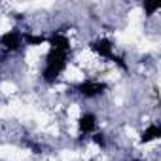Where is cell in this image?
Here are the masks:
<instances>
[{"mask_svg":"<svg viewBox=\"0 0 161 161\" xmlns=\"http://www.w3.org/2000/svg\"><path fill=\"white\" fill-rule=\"evenodd\" d=\"M161 136V125L159 123H152L148 125L142 133H140V142L142 144H148V142H153Z\"/></svg>","mask_w":161,"mask_h":161,"instance_id":"52a82bcc","label":"cell"},{"mask_svg":"<svg viewBox=\"0 0 161 161\" xmlns=\"http://www.w3.org/2000/svg\"><path fill=\"white\" fill-rule=\"evenodd\" d=\"M68 63V53L66 51H57V49H49L46 55V64L42 70V78L46 84H55L57 78L63 74V70L66 68Z\"/></svg>","mask_w":161,"mask_h":161,"instance_id":"6da1fadb","label":"cell"},{"mask_svg":"<svg viewBox=\"0 0 161 161\" xmlns=\"http://www.w3.org/2000/svg\"><path fill=\"white\" fill-rule=\"evenodd\" d=\"M74 89L82 95V97H86V99H93V97L103 95V93L108 89V86H106L104 82H93V80H86V82H80L78 86H74Z\"/></svg>","mask_w":161,"mask_h":161,"instance_id":"7a4b0ae2","label":"cell"},{"mask_svg":"<svg viewBox=\"0 0 161 161\" xmlns=\"http://www.w3.org/2000/svg\"><path fill=\"white\" fill-rule=\"evenodd\" d=\"M129 161H138V159H129Z\"/></svg>","mask_w":161,"mask_h":161,"instance_id":"7c38bea8","label":"cell"},{"mask_svg":"<svg viewBox=\"0 0 161 161\" xmlns=\"http://www.w3.org/2000/svg\"><path fill=\"white\" fill-rule=\"evenodd\" d=\"M0 46H2L6 51H17L23 46V34L17 29H12L8 32H4L0 36Z\"/></svg>","mask_w":161,"mask_h":161,"instance_id":"3957f363","label":"cell"},{"mask_svg":"<svg viewBox=\"0 0 161 161\" xmlns=\"http://www.w3.org/2000/svg\"><path fill=\"white\" fill-rule=\"evenodd\" d=\"M142 8H144L146 15H153V14L161 8V4H159V2H153V4H152V2H144V4H142Z\"/></svg>","mask_w":161,"mask_h":161,"instance_id":"30bf717a","label":"cell"},{"mask_svg":"<svg viewBox=\"0 0 161 161\" xmlns=\"http://www.w3.org/2000/svg\"><path fill=\"white\" fill-rule=\"evenodd\" d=\"M110 61H112L114 64H118V66H119V68H121L123 72H127V70H129V64L125 63V59H123L121 55H116V53H114V55L110 57Z\"/></svg>","mask_w":161,"mask_h":161,"instance_id":"9c48e42d","label":"cell"},{"mask_svg":"<svg viewBox=\"0 0 161 161\" xmlns=\"http://www.w3.org/2000/svg\"><path fill=\"white\" fill-rule=\"evenodd\" d=\"M95 127H97V116H95V114L86 112V114L80 116V119H78V129H80V135H82V136L93 133Z\"/></svg>","mask_w":161,"mask_h":161,"instance_id":"8992f818","label":"cell"},{"mask_svg":"<svg viewBox=\"0 0 161 161\" xmlns=\"http://www.w3.org/2000/svg\"><path fill=\"white\" fill-rule=\"evenodd\" d=\"M89 47H91V51H95L99 57L108 59V61H110V57L114 55V44H112V40H108V38H97V40H93V42L89 44Z\"/></svg>","mask_w":161,"mask_h":161,"instance_id":"277c9868","label":"cell"},{"mask_svg":"<svg viewBox=\"0 0 161 161\" xmlns=\"http://www.w3.org/2000/svg\"><path fill=\"white\" fill-rule=\"evenodd\" d=\"M47 44L51 46L49 49H57V51H70V40L68 36L63 32V31H55L49 38H47Z\"/></svg>","mask_w":161,"mask_h":161,"instance_id":"5b68a950","label":"cell"},{"mask_svg":"<svg viewBox=\"0 0 161 161\" xmlns=\"http://www.w3.org/2000/svg\"><path fill=\"white\" fill-rule=\"evenodd\" d=\"M91 140H93L97 146H101V148H104V146H106V138H104V135H103V133H93Z\"/></svg>","mask_w":161,"mask_h":161,"instance_id":"8fae6325","label":"cell"},{"mask_svg":"<svg viewBox=\"0 0 161 161\" xmlns=\"http://www.w3.org/2000/svg\"><path fill=\"white\" fill-rule=\"evenodd\" d=\"M23 42H27L29 46H40L44 42H47V38L44 34H32V32H25L23 34Z\"/></svg>","mask_w":161,"mask_h":161,"instance_id":"ba28073f","label":"cell"}]
</instances>
